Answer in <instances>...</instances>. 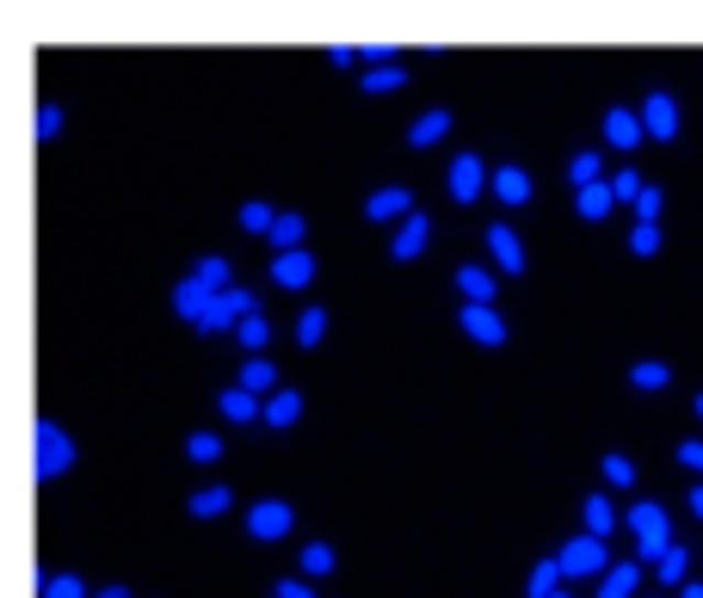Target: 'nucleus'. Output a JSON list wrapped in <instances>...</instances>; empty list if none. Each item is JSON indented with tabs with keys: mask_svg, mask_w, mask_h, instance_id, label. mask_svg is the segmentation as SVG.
I'll return each mask as SVG.
<instances>
[{
	"mask_svg": "<svg viewBox=\"0 0 703 598\" xmlns=\"http://www.w3.org/2000/svg\"><path fill=\"white\" fill-rule=\"evenodd\" d=\"M629 536H636V562H660V555L672 550V531H667V506L655 500H636L629 506Z\"/></svg>",
	"mask_w": 703,
	"mask_h": 598,
	"instance_id": "1",
	"label": "nucleus"
},
{
	"mask_svg": "<svg viewBox=\"0 0 703 598\" xmlns=\"http://www.w3.org/2000/svg\"><path fill=\"white\" fill-rule=\"evenodd\" d=\"M32 444H37V457H32V475H37V481H56V475L75 463V439H68L63 425L37 420V425H32Z\"/></svg>",
	"mask_w": 703,
	"mask_h": 598,
	"instance_id": "2",
	"label": "nucleus"
},
{
	"mask_svg": "<svg viewBox=\"0 0 703 598\" xmlns=\"http://www.w3.org/2000/svg\"><path fill=\"white\" fill-rule=\"evenodd\" d=\"M556 562H562V574L568 580H586V574H598V580H605L611 574V550H605V536H574V543H562V555H556Z\"/></svg>",
	"mask_w": 703,
	"mask_h": 598,
	"instance_id": "3",
	"label": "nucleus"
},
{
	"mask_svg": "<svg viewBox=\"0 0 703 598\" xmlns=\"http://www.w3.org/2000/svg\"><path fill=\"white\" fill-rule=\"evenodd\" d=\"M290 524H297L290 500H253V506H248V536H260V543H278V536H290Z\"/></svg>",
	"mask_w": 703,
	"mask_h": 598,
	"instance_id": "4",
	"label": "nucleus"
},
{
	"mask_svg": "<svg viewBox=\"0 0 703 598\" xmlns=\"http://www.w3.org/2000/svg\"><path fill=\"white\" fill-rule=\"evenodd\" d=\"M444 186H451L457 204H475L487 186V160L482 155H451V174H444Z\"/></svg>",
	"mask_w": 703,
	"mask_h": 598,
	"instance_id": "5",
	"label": "nucleus"
},
{
	"mask_svg": "<svg viewBox=\"0 0 703 598\" xmlns=\"http://www.w3.org/2000/svg\"><path fill=\"white\" fill-rule=\"evenodd\" d=\"M457 328L469 333V340H475V346H506V321L494 315V309H487V302H463V315H457Z\"/></svg>",
	"mask_w": 703,
	"mask_h": 598,
	"instance_id": "6",
	"label": "nucleus"
},
{
	"mask_svg": "<svg viewBox=\"0 0 703 598\" xmlns=\"http://www.w3.org/2000/svg\"><path fill=\"white\" fill-rule=\"evenodd\" d=\"M641 136H648V124H641L636 106H611L605 111V142H611V148H624V155H629V148H641Z\"/></svg>",
	"mask_w": 703,
	"mask_h": 598,
	"instance_id": "7",
	"label": "nucleus"
},
{
	"mask_svg": "<svg viewBox=\"0 0 703 598\" xmlns=\"http://www.w3.org/2000/svg\"><path fill=\"white\" fill-rule=\"evenodd\" d=\"M364 217H371V222H395V217H414V191H407V186H376L371 191V198H364Z\"/></svg>",
	"mask_w": 703,
	"mask_h": 598,
	"instance_id": "8",
	"label": "nucleus"
},
{
	"mask_svg": "<svg viewBox=\"0 0 703 598\" xmlns=\"http://www.w3.org/2000/svg\"><path fill=\"white\" fill-rule=\"evenodd\" d=\"M641 124H648V136H655V142L679 136V106H672V93H648V99H641Z\"/></svg>",
	"mask_w": 703,
	"mask_h": 598,
	"instance_id": "9",
	"label": "nucleus"
},
{
	"mask_svg": "<svg viewBox=\"0 0 703 598\" xmlns=\"http://www.w3.org/2000/svg\"><path fill=\"white\" fill-rule=\"evenodd\" d=\"M210 302H217V297H210L198 278H179V284H173V315H179V321H204V315H210Z\"/></svg>",
	"mask_w": 703,
	"mask_h": 598,
	"instance_id": "10",
	"label": "nucleus"
},
{
	"mask_svg": "<svg viewBox=\"0 0 703 598\" xmlns=\"http://www.w3.org/2000/svg\"><path fill=\"white\" fill-rule=\"evenodd\" d=\"M217 408H222V420H234V425H248V420H266V408H260V395H253V389H241V383L217 395Z\"/></svg>",
	"mask_w": 703,
	"mask_h": 598,
	"instance_id": "11",
	"label": "nucleus"
},
{
	"mask_svg": "<svg viewBox=\"0 0 703 598\" xmlns=\"http://www.w3.org/2000/svg\"><path fill=\"white\" fill-rule=\"evenodd\" d=\"M487 253H494V266H501V272H525V247H518V235L506 229V222L487 229Z\"/></svg>",
	"mask_w": 703,
	"mask_h": 598,
	"instance_id": "12",
	"label": "nucleus"
},
{
	"mask_svg": "<svg viewBox=\"0 0 703 598\" xmlns=\"http://www.w3.org/2000/svg\"><path fill=\"white\" fill-rule=\"evenodd\" d=\"M272 278H278L284 290H303V284L315 278V259L309 253H272Z\"/></svg>",
	"mask_w": 703,
	"mask_h": 598,
	"instance_id": "13",
	"label": "nucleus"
},
{
	"mask_svg": "<svg viewBox=\"0 0 703 598\" xmlns=\"http://www.w3.org/2000/svg\"><path fill=\"white\" fill-rule=\"evenodd\" d=\"M426 235H432V222L414 210V217L395 229V247H389V253H395V259H420V253H426Z\"/></svg>",
	"mask_w": 703,
	"mask_h": 598,
	"instance_id": "14",
	"label": "nucleus"
},
{
	"mask_svg": "<svg viewBox=\"0 0 703 598\" xmlns=\"http://www.w3.org/2000/svg\"><path fill=\"white\" fill-rule=\"evenodd\" d=\"M444 130H451V111H444V106H432V111H420V118L407 124V142H414V148H432V142L444 136Z\"/></svg>",
	"mask_w": 703,
	"mask_h": 598,
	"instance_id": "15",
	"label": "nucleus"
},
{
	"mask_svg": "<svg viewBox=\"0 0 703 598\" xmlns=\"http://www.w3.org/2000/svg\"><path fill=\"white\" fill-rule=\"evenodd\" d=\"M494 198L501 204H525L531 198V174L525 167H494Z\"/></svg>",
	"mask_w": 703,
	"mask_h": 598,
	"instance_id": "16",
	"label": "nucleus"
},
{
	"mask_svg": "<svg viewBox=\"0 0 703 598\" xmlns=\"http://www.w3.org/2000/svg\"><path fill=\"white\" fill-rule=\"evenodd\" d=\"M636 586H641V562H617L598 580V598H636Z\"/></svg>",
	"mask_w": 703,
	"mask_h": 598,
	"instance_id": "17",
	"label": "nucleus"
},
{
	"mask_svg": "<svg viewBox=\"0 0 703 598\" xmlns=\"http://www.w3.org/2000/svg\"><path fill=\"white\" fill-rule=\"evenodd\" d=\"M457 290H463L469 302H487V309H494V272L487 266H463L457 272Z\"/></svg>",
	"mask_w": 703,
	"mask_h": 598,
	"instance_id": "18",
	"label": "nucleus"
},
{
	"mask_svg": "<svg viewBox=\"0 0 703 598\" xmlns=\"http://www.w3.org/2000/svg\"><path fill=\"white\" fill-rule=\"evenodd\" d=\"M241 389L278 395V364H272V358H248V364H241Z\"/></svg>",
	"mask_w": 703,
	"mask_h": 598,
	"instance_id": "19",
	"label": "nucleus"
},
{
	"mask_svg": "<svg viewBox=\"0 0 703 598\" xmlns=\"http://www.w3.org/2000/svg\"><path fill=\"white\" fill-rule=\"evenodd\" d=\"M191 519H222V512H229V506H234V494L229 488H222V481H217V488H198V494H191Z\"/></svg>",
	"mask_w": 703,
	"mask_h": 598,
	"instance_id": "20",
	"label": "nucleus"
},
{
	"mask_svg": "<svg viewBox=\"0 0 703 598\" xmlns=\"http://www.w3.org/2000/svg\"><path fill=\"white\" fill-rule=\"evenodd\" d=\"M562 580H568L562 562H537L531 580H525V598H556V593H562Z\"/></svg>",
	"mask_w": 703,
	"mask_h": 598,
	"instance_id": "21",
	"label": "nucleus"
},
{
	"mask_svg": "<svg viewBox=\"0 0 703 598\" xmlns=\"http://www.w3.org/2000/svg\"><path fill=\"white\" fill-rule=\"evenodd\" d=\"M272 247H278V253H303V217H297V210H278V222H272Z\"/></svg>",
	"mask_w": 703,
	"mask_h": 598,
	"instance_id": "22",
	"label": "nucleus"
},
{
	"mask_svg": "<svg viewBox=\"0 0 703 598\" xmlns=\"http://www.w3.org/2000/svg\"><path fill=\"white\" fill-rule=\"evenodd\" d=\"M191 278H198L204 284V290H210V297H222V290H229V259H222V253H204V259H198V272H191Z\"/></svg>",
	"mask_w": 703,
	"mask_h": 598,
	"instance_id": "23",
	"label": "nucleus"
},
{
	"mask_svg": "<svg viewBox=\"0 0 703 598\" xmlns=\"http://www.w3.org/2000/svg\"><path fill=\"white\" fill-rule=\"evenodd\" d=\"M611 204H617V191H611V186H586V191L574 198V210H580L586 222H605V217H611Z\"/></svg>",
	"mask_w": 703,
	"mask_h": 598,
	"instance_id": "24",
	"label": "nucleus"
},
{
	"mask_svg": "<svg viewBox=\"0 0 703 598\" xmlns=\"http://www.w3.org/2000/svg\"><path fill=\"white\" fill-rule=\"evenodd\" d=\"M655 574H660V586H685L691 580V550H679V543H672V550L655 562Z\"/></svg>",
	"mask_w": 703,
	"mask_h": 598,
	"instance_id": "25",
	"label": "nucleus"
},
{
	"mask_svg": "<svg viewBox=\"0 0 703 598\" xmlns=\"http://www.w3.org/2000/svg\"><path fill=\"white\" fill-rule=\"evenodd\" d=\"M37 598H94L80 574H37Z\"/></svg>",
	"mask_w": 703,
	"mask_h": 598,
	"instance_id": "26",
	"label": "nucleus"
},
{
	"mask_svg": "<svg viewBox=\"0 0 703 598\" xmlns=\"http://www.w3.org/2000/svg\"><path fill=\"white\" fill-rule=\"evenodd\" d=\"M629 383H636V389H648V395H660L672 383V370L660 358H641V364H629Z\"/></svg>",
	"mask_w": 703,
	"mask_h": 598,
	"instance_id": "27",
	"label": "nucleus"
},
{
	"mask_svg": "<svg viewBox=\"0 0 703 598\" xmlns=\"http://www.w3.org/2000/svg\"><path fill=\"white\" fill-rule=\"evenodd\" d=\"M580 512H586V531H593V536H611V531H617V506H611L605 494H593V500L580 506Z\"/></svg>",
	"mask_w": 703,
	"mask_h": 598,
	"instance_id": "28",
	"label": "nucleus"
},
{
	"mask_svg": "<svg viewBox=\"0 0 703 598\" xmlns=\"http://www.w3.org/2000/svg\"><path fill=\"white\" fill-rule=\"evenodd\" d=\"M297 413H303V395L297 389H278L266 401V425H297Z\"/></svg>",
	"mask_w": 703,
	"mask_h": 598,
	"instance_id": "29",
	"label": "nucleus"
},
{
	"mask_svg": "<svg viewBox=\"0 0 703 598\" xmlns=\"http://www.w3.org/2000/svg\"><path fill=\"white\" fill-rule=\"evenodd\" d=\"M321 333H328V309L309 302V309L297 315V346H321Z\"/></svg>",
	"mask_w": 703,
	"mask_h": 598,
	"instance_id": "30",
	"label": "nucleus"
},
{
	"mask_svg": "<svg viewBox=\"0 0 703 598\" xmlns=\"http://www.w3.org/2000/svg\"><path fill=\"white\" fill-rule=\"evenodd\" d=\"M234 333H241V352H253V358H260V352L272 346V321H266V315H248Z\"/></svg>",
	"mask_w": 703,
	"mask_h": 598,
	"instance_id": "31",
	"label": "nucleus"
},
{
	"mask_svg": "<svg viewBox=\"0 0 703 598\" xmlns=\"http://www.w3.org/2000/svg\"><path fill=\"white\" fill-rule=\"evenodd\" d=\"M272 222H278V210H272V204H260V198L241 204V229H248V235H272Z\"/></svg>",
	"mask_w": 703,
	"mask_h": 598,
	"instance_id": "32",
	"label": "nucleus"
},
{
	"mask_svg": "<svg viewBox=\"0 0 703 598\" xmlns=\"http://www.w3.org/2000/svg\"><path fill=\"white\" fill-rule=\"evenodd\" d=\"M598 469H605L611 488H629V481H636V463H629L624 451H605V463H598Z\"/></svg>",
	"mask_w": 703,
	"mask_h": 598,
	"instance_id": "33",
	"label": "nucleus"
},
{
	"mask_svg": "<svg viewBox=\"0 0 703 598\" xmlns=\"http://www.w3.org/2000/svg\"><path fill=\"white\" fill-rule=\"evenodd\" d=\"M186 457L191 463H217L222 457V439H217V432H191V439H186Z\"/></svg>",
	"mask_w": 703,
	"mask_h": 598,
	"instance_id": "34",
	"label": "nucleus"
},
{
	"mask_svg": "<svg viewBox=\"0 0 703 598\" xmlns=\"http://www.w3.org/2000/svg\"><path fill=\"white\" fill-rule=\"evenodd\" d=\"M297 562H303V574H309V580H321V574H333V550H328V543H309V550H303Z\"/></svg>",
	"mask_w": 703,
	"mask_h": 598,
	"instance_id": "35",
	"label": "nucleus"
},
{
	"mask_svg": "<svg viewBox=\"0 0 703 598\" xmlns=\"http://www.w3.org/2000/svg\"><path fill=\"white\" fill-rule=\"evenodd\" d=\"M568 179H574L580 191H586V186H598V155H593V148H586V155H574V160H568Z\"/></svg>",
	"mask_w": 703,
	"mask_h": 598,
	"instance_id": "36",
	"label": "nucleus"
},
{
	"mask_svg": "<svg viewBox=\"0 0 703 598\" xmlns=\"http://www.w3.org/2000/svg\"><path fill=\"white\" fill-rule=\"evenodd\" d=\"M389 87H402V63H383L364 75V93H389Z\"/></svg>",
	"mask_w": 703,
	"mask_h": 598,
	"instance_id": "37",
	"label": "nucleus"
},
{
	"mask_svg": "<svg viewBox=\"0 0 703 598\" xmlns=\"http://www.w3.org/2000/svg\"><path fill=\"white\" fill-rule=\"evenodd\" d=\"M629 253H641V259H648V253H660V229H655V222H636V235H629Z\"/></svg>",
	"mask_w": 703,
	"mask_h": 598,
	"instance_id": "38",
	"label": "nucleus"
},
{
	"mask_svg": "<svg viewBox=\"0 0 703 598\" xmlns=\"http://www.w3.org/2000/svg\"><path fill=\"white\" fill-rule=\"evenodd\" d=\"M611 191H617V204H636L648 186H641V174H617V179H611Z\"/></svg>",
	"mask_w": 703,
	"mask_h": 598,
	"instance_id": "39",
	"label": "nucleus"
},
{
	"mask_svg": "<svg viewBox=\"0 0 703 598\" xmlns=\"http://www.w3.org/2000/svg\"><path fill=\"white\" fill-rule=\"evenodd\" d=\"M37 142H50V136H56V130H63V111H56V106H37Z\"/></svg>",
	"mask_w": 703,
	"mask_h": 598,
	"instance_id": "40",
	"label": "nucleus"
},
{
	"mask_svg": "<svg viewBox=\"0 0 703 598\" xmlns=\"http://www.w3.org/2000/svg\"><path fill=\"white\" fill-rule=\"evenodd\" d=\"M672 457L685 463L691 475H703V439H685V444H679V451H672Z\"/></svg>",
	"mask_w": 703,
	"mask_h": 598,
	"instance_id": "41",
	"label": "nucleus"
},
{
	"mask_svg": "<svg viewBox=\"0 0 703 598\" xmlns=\"http://www.w3.org/2000/svg\"><path fill=\"white\" fill-rule=\"evenodd\" d=\"M272 598H315V586H309V580H297V574H284V580L272 586Z\"/></svg>",
	"mask_w": 703,
	"mask_h": 598,
	"instance_id": "42",
	"label": "nucleus"
},
{
	"mask_svg": "<svg viewBox=\"0 0 703 598\" xmlns=\"http://www.w3.org/2000/svg\"><path fill=\"white\" fill-rule=\"evenodd\" d=\"M655 217H660V186H648L636 198V222H655Z\"/></svg>",
	"mask_w": 703,
	"mask_h": 598,
	"instance_id": "43",
	"label": "nucleus"
},
{
	"mask_svg": "<svg viewBox=\"0 0 703 598\" xmlns=\"http://www.w3.org/2000/svg\"><path fill=\"white\" fill-rule=\"evenodd\" d=\"M691 519H703V481H691Z\"/></svg>",
	"mask_w": 703,
	"mask_h": 598,
	"instance_id": "44",
	"label": "nucleus"
},
{
	"mask_svg": "<svg viewBox=\"0 0 703 598\" xmlns=\"http://www.w3.org/2000/svg\"><path fill=\"white\" fill-rule=\"evenodd\" d=\"M94 598H130V586H99Z\"/></svg>",
	"mask_w": 703,
	"mask_h": 598,
	"instance_id": "45",
	"label": "nucleus"
},
{
	"mask_svg": "<svg viewBox=\"0 0 703 598\" xmlns=\"http://www.w3.org/2000/svg\"><path fill=\"white\" fill-rule=\"evenodd\" d=\"M679 598H703V580H685V586H679Z\"/></svg>",
	"mask_w": 703,
	"mask_h": 598,
	"instance_id": "46",
	"label": "nucleus"
},
{
	"mask_svg": "<svg viewBox=\"0 0 703 598\" xmlns=\"http://www.w3.org/2000/svg\"><path fill=\"white\" fill-rule=\"evenodd\" d=\"M697 420H703V395H697Z\"/></svg>",
	"mask_w": 703,
	"mask_h": 598,
	"instance_id": "47",
	"label": "nucleus"
},
{
	"mask_svg": "<svg viewBox=\"0 0 703 598\" xmlns=\"http://www.w3.org/2000/svg\"><path fill=\"white\" fill-rule=\"evenodd\" d=\"M556 598H574V593H556Z\"/></svg>",
	"mask_w": 703,
	"mask_h": 598,
	"instance_id": "48",
	"label": "nucleus"
}]
</instances>
